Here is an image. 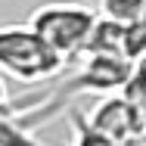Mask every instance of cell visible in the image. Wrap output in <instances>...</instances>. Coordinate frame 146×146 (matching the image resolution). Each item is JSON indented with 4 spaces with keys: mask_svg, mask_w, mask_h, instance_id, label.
Segmentation results:
<instances>
[{
    "mask_svg": "<svg viewBox=\"0 0 146 146\" xmlns=\"http://www.w3.org/2000/svg\"><path fill=\"white\" fill-rule=\"evenodd\" d=\"M75 121V134H78V143L75 146H140V140H127V143H118V140H109V137H103L93 124H90L84 115H72Z\"/></svg>",
    "mask_w": 146,
    "mask_h": 146,
    "instance_id": "obj_4",
    "label": "cell"
},
{
    "mask_svg": "<svg viewBox=\"0 0 146 146\" xmlns=\"http://www.w3.org/2000/svg\"><path fill=\"white\" fill-rule=\"evenodd\" d=\"M146 13V0H103V16L115 22H137Z\"/></svg>",
    "mask_w": 146,
    "mask_h": 146,
    "instance_id": "obj_5",
    "label": "cell"
},
{
    "mask_svg": "<svg viewBox=\"0 0 146 146\" xmlns=\"http://www.w3.org/2000/svg\"><path fill=\"white\" fill-rule=\"evenodd\" d=\"M124 93L134 96V100L146 109V62H137V65H134V75H131V81H127Z\"/></svg>",
    "mask_w": 146,
    "mask_h": 146,
    "instance_id": "obj_6",
    "label": "cell"
},
{
    "mask_svg": "<svg viewBox=\"0 0 146 146\" xmlns=\"http://www.w3.org/2000/svg\"><path fill=\"white\" fill-rule=\"evenodd\" d=\"M100 16L84 6V3H72V0H50V3H40L34 13H31L28 25L62 59H75L87 50L90 37L96 31Z\"/></svg>",
    "mask_w": 146,
    "mask_h": 146,
    "instance_id": "obj_1",
    "label": "cell"
},
{
    "mask_svg": "<svg viewBox=\"0 0 146 146\" xmlns=\"http://www.w3.org/2000/svg\"><path fill=\"white\" fill-rule=\"evenodd\" d=\"M87 121L109 140H118V143H127V140H140L146 127V109L127 96L124 90L121 93H109L103 96L93 109H90Z\"/></svg>",
    "mask_w": 146,
    "mask_h": 146,
    "instance_id": "obj_3",
    "label": "cell"
},
{
    "mask_svg": "<svg viewBox=\"0 0 146 146\" xmlns=\"http://www.w3.org/2000/svg\"><path fill=\"white\" fill-rule=\"evenodd\" d=\"M65 59L31 28V25H0V72L22 81L37 84L62 72Z\"/></svg>",
    "mask_w": 146,
    "mask_h": 146,
    "instance_id": "obj_2",
    "label": "cell"
}]
</instances>
